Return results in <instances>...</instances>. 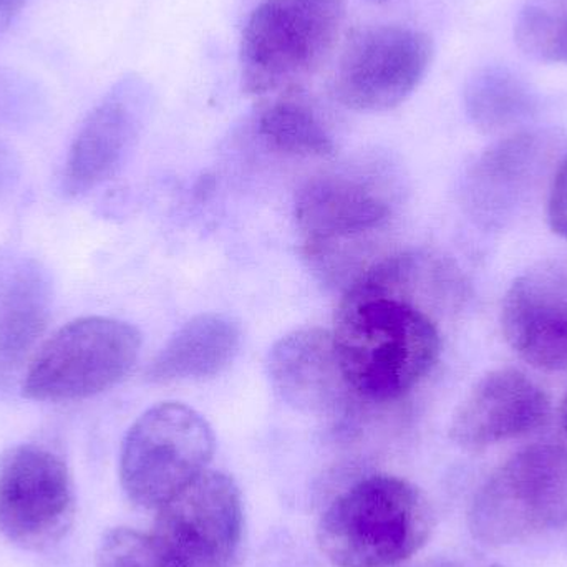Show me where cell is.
<instances>
[{"instance_id":"4fadbf2b","label":"cell","mask_w":567,"mask_h":567,"mask_svg":"<svg viewBox=\"0 0 567 567\" xmlns=\"http://www.w3.org/2000/svg\"><path fill=\"white\" fill-rule=\"evenodd\" d=\"M296 221L309 256L377 231L389 221V202L369 183L340 175L316 176L296 195Z\"/></svg>"},{"instance_id":"cb8c5ba5","label":"cell","mask_w":567,"mask_h":567,"mask_svg":"<svg viewBox=\"0 0 567 567\" xmlns=\"http://www.w3.org/2000/svg\"><path fill=\"white\" fill-rule=\"evenodd\" d=\"M367 2H372V3H386V2H389V0H367Z\"/></svg>"},{"instance_id":"ffe728a7","label":"cell","mask_w":567,"mask_h":567,"mask_svg":"<svg viewBox=\"0 0 567 567\" xmlns=\"http://www.w3.org/2000/svg\"><path fill=\"white\" fill-rule=\"evenodd\" d=\"M96 567H186L153 533L116 528L106 533L96 551Z\"/></svg>"},{"instance_id":"52a82bcc","label":"cell","mask_w":567,"mask_h":567,"mask_svg":"<svg viewBox=\"0 0 567 567\" xmlns=\"http://www.w3.org/2000/svg\"><path fill=\"white\" fill-rule=\"evenodd\" d=\"M433 55L432 37L413 27L383 23L353 30L337 56L333 96L353 112H390L415 93Z\"/></svg>"},{"instance_id":"7a4b0ae2","label":"cell","mask_w":567,"mask_h":567,"mask_svg":"<svg viewBox=\"0 0 567 567\" xmlns=\"http://www.w3.org/2000/svg\"><path fill=\"white\" fill-rule=\"evenodd\" d=\"M429 496L406 480L373 475L337 496L320 516L317 545L337 567H393L432 536Z\"/></svg>"},{"instance_id":"7c38bea8","label":"cell","mask_w":567,"mask_h":567,"mask_svg":"<svg viewBox=\"0 0 567 567\" xmlns=\"http://www.w3.org/2000/svg\"><path fill=\"white\" fill-rule=\"evenodd\" d=\"M551 402L538 383L516 369L486 373L460 403L449 435L466 452L522 439L548 423Z\"/></svg>"},{"instance_id":"9a60e30c","label":"cell","mask_w":567,"mask_h":567,"mask_svg":"<svg viewBox=\"0 0 567 567\" xmlns=\"http://www.w3.org/2000/svg\"><path fill=\"white\" fill-rule=\"evenodd\" d=\"M52 296L49 272L39 262L0 261V395L16 386L45 333Z\"/></svg>"},{"instance_id":"277c9868","label":"cell","mask_w":567,"mask_h":567,"mask_svg":"<svg viewBox=\"0 0 567 567\" xmlns=\"http://www.w3.org/2000/svg\"><path fill=\"white\" fill-rule=\"evenodd\" d=\"M473 538L508 546L567 526V446L532 445L480 486L468 513Z\"/></svg>"},{"instance_id":"ba28073f","label":"cell","mask_w":567,"mask_h":567,"mask_svg":"<svg viewBox=\"0 0 567 567\" xmlns=\"http://www.w3.org/2000/svg\"><path fill=\"white\" fill-rule=\"evenodd\" d=\"M75 513L72 478L52 450L23 443L0 456V532L27 549L60 542Z\"/></svg>"},{"instance_id":"9c48e42d","label":"cell","mask_w":567,"mask_h":567,"mask_svg":"<svg viewBox=\"0 0 567 567\" xmlns=\"http://www.w3.org/2000/svg\"><path fill=\"white\" fill-rule=\"evenodd\" d=\"M155 105L152 83L120 76L79 126L63 166L66 196H83L116 175L135 152Z\"/></svg>"},{"instance_id":"d6986e66","label":"cell","mask_w":567,"mask_h":567,"mask_svg":"<svg viewBox=\"0 0 567 567\" xmlns=\"http://www.w3.org/2000/svg\"><path fill=\"white\" fill-rule=\"evenodd\" d=\"M515 37L528 55L567 63V0H526Z\"/></svg>"},{"instance_id":"6da1fadb","label":"cell","mask_w":567,"mask_h":567,"mask_svg":"<svg viewBox=\"0 0 567 567\" xmlns=\"http://www.w3.org/2000/svg\"><path fill=\"white\" fill-rule=\"evenodd\" d=\"M409 286V272L386 258L350 284L340 302L333 347L357 399L396 402L439 362V327L410 299Z\"/></svg>"},{"instance_id":"8fae6325","label":"cell","mask_w":567,"mask_h":567,"mask_svg":"<svg viewBox=\"0 0 567 567\" xmlns=\"http://www.w3.org/2000/svg\"><path fill=\"white\" fill-rule=\"evenodd\" d=\"M506 342L535 369L567 370V258L548 259L519 276L503 300Z\"/></svg>"},{"instance_id":"ac0fdd59","label":"cell","mask_w":567,"mask_h":567,"mask_svg":"<svg viewBox=\"0 0 567 567\" xmlns=\"http://www.w3.org/2000/svg\"><path fill=\"white\" fill-rule=\"evenodd\" d=\"M533 95L522 79L502 66L480 70L466 83L465 109L485 132L515 125L532 113Z\"/></svg>"},{"instance_id":"5bb4252c","label":"cell","mask_w":567,"mask_h":567,"mask_svg":"<svg viewBox=\"0 0 567 567\" xmlns=\"http://www.w3.org/2000/svg\"><path fill=\"white\" fill-rule=\"evenodd\" d=\"M268 375L284 402L303 412L336 413L355 396L340 370L332 332L319 327L278 340L269 352Z\"/></svg>"},{"instance_id":"30bf717a","label":"cell","mask_w":567,"mask_h":567,"mask_svg":"<svg viewBox=\"0 0 567 567\" xmlns=\"http://www.w3.org/2000/svg\"><path fill=\"white\" fill-rule=\"evenodd\" d=\"M241 492L206 470L158 509L155 535L186 567H228L243 539Z\"/></svg>"},{"instance_id":"2e32d148","label":"cell","mask_w":567,"mask_h":567,"mask_svg":"<svg viewBox=\"0 0 567 567\" xmlns=\"http://www.w3.org/2000/svg\"><path fill=\"white\" fill-rule=\"evenodd\" d=\"M241 329L223 313H202L179 327L148 367L150 382L172 383L219 375L235 360Z\"/></svg>"},{"instance_id":"3957f363","label":"cell","mask_w":567,"mask_h":567,"mask_svg":"<svg viewBox=\"0 0 567 567\" xmlns=\"http://www.w3.org/2000/svg\"><path fill=\"white\" fill-rule=\"evenodd\" d=\"M346 0H261L239 42L246 95L289 92L319 72L339 43Z\"/></svg>"},{"instance_id":"5b68a950","label":"cell","mask_w":567,"mask_h":567,"mask_svg":"<svg viewBox=\"0 0 567 567\" xmlns=\"http://www.w3.org/2000/svg\"><path fill=\"white\" fill-rule=\"evenodd\" d=\"M142 333L112 317H80L60 327L33 353L22 396L63 403L92 399L122 382L135 365Z\"/></svg>"},{"instance_id":"e0dca14e","label":"cell","mask_w":567,"mask_h":567,"mask_svg":"<svg viewBox=\"0 0 567 567\" xmlns=\"http://www.w3.org/2000/svg\"><path fill=\"white\" fill-rule=\"evenodd\" d=\"M255 126L266 146L282 155L329 158L336 153L332 136L316 113L292 99L265 103L256 113Z\"/></svg>"},{"instance_id":"603a6c76","label":"cell","mask_w":567,"mask_h":567,"mask_svg":"<svg viewBox=\"0 0 567 567\" xmlns=\"http://www.w3.org/2000/svg\"><path fill=\"white\" fill-rule=\"evenodd\" d=\"M559 416H561V426L565 430L567 436V393L565 400L561 403V410H559Z\"/></svg>"},{"instance_id":"44dd1931","label":"cell","mask_w":567,"mask_h":567,"mask_svg":"<svg viewBox=\"0 0 567 567\" xmlns=\"http://www.w3.org/2000/svg\"><path fill=\"white\" fill-rule=\"evenodd\" d=\"M548 223L555 235L567 239V153L556 169L549 189Z\"/></svg>"},{"instance_id":"8992f818","label":"cell","mask_w":567,"mask_h":567,"mask_svg":"<svg viewBox=\"0 0 567 567\" xmlns=\"http://www.w3.org/2000/svg\"><path fill=\"white\" fill-rule=\"evenodd\" d=\"M213 455L215 433L196 410L185 403H158L126 433L120 480L135 505L159 509L206 472Z\"/></svg>"},{"instance_id":"7402d4cb","label":"cell","mask_w":567,"mask_h":567,"mask_svg":"<svg viewBox=\"0 0 567 567\" xmlns=\"http://www.w3.org/2000/svg\"><path fill=\"white\" fill-rule=\"evenodd\" d=\"M29 0H0V35L7 32L19 19Z\"/></svg>"}]
</instances>
